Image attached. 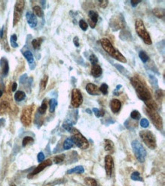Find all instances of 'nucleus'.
I'll return each mask as SVG.
<instances>
[{"mask_svg": "<svg viewBox=\"0 0 165 186\" xmlns=\"http://www.w3.org/2000/svg\"><path fill=\"white\" fill-rule=\"evenodd\" d=\"M130 82H131V84L133 85L136 93H137L138 97L145 102L147 108L157 110V105L154 102V100L152 99V96L150 91L143 84L142 82L136 76L132 77L130 79Z\"/></svg>", "mask_w": 165, "mask_h": 186, "instance_id": "f257e3e1", "label": "nucleus"}, {"mask_svg": "<svg viewBox=\"0 0 165 186\" xmlns=\"http://www.w3.org/2000/svg\"><path fill=\"white\" fill-rule=\"evenodd\" d=\"M135 27H136V33H137L138 35H139V37L142 39L143 41L145 42V44H148V45H151V44H152L151 39L150 35H149L147 30H146L145 27L142 20L141 19L136 20Z\"/></svg>", "mask_w": 165, "mask_h": 186, "instance_id": "f03ea898", "label": "nucleus"}, {"mask_svg": "<svg viewBox=\"0 0 165 186\" xmlns=\"http://www.w3.org/2000/svg\"><path fill=\"white\" fill-rule=\"evenodd\" d=\"M72 134V140L74 144H75L76 147H78V148L81 150H86L89 147V143L87 141V140L81 134V133L78 131V130L73 128L72 131H71Z\"/></svg>", "mask_w": 165, "mask_h": 186, "instance_id": "7ed1b4c3", "label": "nucleus"}, {"mask_svg": "<svg viewBox=\"0 0 165 186\" xmlns=\"http://www.w3.org/2000/svg\"><path fill=\"white\" fill-rule=\"evenodd\" d=\"M132 147H133V153H134L136 158L137 159V160L142 163L144 162L145 160L147 152H146L142 144L137 140H135L132 142Z\"/></svg>", "mask_w": 165, "mask_h": 186, "instance_id": "20e7f679", "label": "nucleus"}, {"mask_svg": "<svg viewBox=\"0 0 165 186\" xmlns=\"http://www.w3.org/2000/svg\"><path fill=\"white\" fill-rule=\"evenodd\" d=\"M139 136L142 138L143 142L145 143L148 147L150 148L151 150H154L157 147L156 143V138L155 136L153 134V133L148 130L142 131L139 133Z\"/></svg>", "mask_w": 165, "mask_h": 186, "instance_id": "39448f33", "label": "nucleus"}, {"mask_svg": "<svg viewBox=\"0 0 165 186\" xmlns=\"http://www.w3.org/2000/svg\"><path fill=\"white\" fill-rule=\"evenodd\" d=\"M145 110L146 114L149 117L154 127L159 131H161L163 129V121H162V118L160 116V115L157 113V110L148 109L147 107L145 109Z\"/></svg>", "mask_w": 165, "mask_h": 186, "instance_id": "423d86ee", "label": "nucleus"}, {"mask_svg": "<svg viewBox=\"0 0 165 186\" xmlns=\"http://www.w3.org/2000/svg\"><path fill=\"white\" fill-rule=\"evenodd\" d=\"M125 26H126V21L122 14L113 15L110 21V27L113 31H117L122 28H124Z\"/></svg>", "mask_w": 165, "mask_h": 186, "instance_id": "0eeeda50", "label": "nucleus"}, {"mask_svg": "<svg viewBox=\"0 0 165 186\" xmlns=\"http://www.w3.org/2000/svg\"><path fill=\"white\" fill-rule=\"evenodd\" d=\"M34 110V105H28L24 108L21 112V121L25 127H28L31 125L32 121V115Z\"/></svg>", "mask_w": 165, "mask_h": 186, "instance_id": "6e6552de", "label": "nucleus"}, {"mask_svg": "<svg viewBox=\"0 0 165 186\" xmlns=\"http://www.w3.org/2000/svg\"><path fill=\"white\" fill-rule=\"evenodd\" d=\"M83 102V97L81 92L78 89H73L72 92L71 105L73 108H78Z\"/></svg>", "mask_w": 165, "mask_h": 186, "instance_id": "1a4fd4ad", "label": "nucleus"}, {"mask_svg": "<svg viewBox=\"0 0 165 186\" xmlns=\"http://www.w3.org/2000/svg\"><path fill=\"white\" fill-rule=\"evenodd\" d=\"M24 7V1H18L15 4V10H14V19L13 26L16 25L21 17L23 9Z\"/></svg>", "mask_w": 165, "mask_h": 186, "instance_id": "9d476101", "label": "nucleus"}, {"mask_svg": "<svg viewBox=\"0 0 165 186\" xmlns=\"http://www.w3.org/2000/svg\"><path fill=\"white\" fill-rule=\"evenodd\" d=\"M100 44H101L103 49L107 52L110 57H112V56L114 54V53L116 52V49L114 48V47H113V44H111V42H110L109 39L106 38V37L102 38L100 40Z\"/></svg>", "mask_w": 165, "mask_h": 186, "instance_id": "9b49d317", "label": "nucleus"}, {"mask_svg": "<svg viewBox=\"0 0 165 186\" xmlns=\"http://www.w3.org/2000/svg\"><path fill=\"white\" fill-rule=\"evenodd\" d=\"M51 165H52V161L50 160V159H47L46 161L41 162V164H40V165L38 166L37 167H36V168L34 169V170L32 172H31V173H30V175H28V178H31V177L37 175V174H38L39 172H41V171H43V170H44V169L46 168V167L50 166H51Z\"/></svg>", "mask_w": 165, "mask_h": 186, "instance_id": "f8f14e48", "label": "nucleus"}, {"mask_svg": "<svg viewBox=\"0 0 165 186\" xmlns=\"http://www.w3.org/2000/svg\"><path fill=\"white\" fill-rule=\"evenodd\" d=\"M105 170L106 174L108 177H110L112 175V172L113 169V157L110 155H107L105 156Z\"/></svg>", "mask_w": 165, "mask_h": 186, "instance_id": "ddd939ff", "label": "nucleus"}, {"mask_svg": "<svg viewBox=\"0 0 165 186\" xmlns=\"http://www.w3.org/2000/svg\"><path fill=\"white\" fill-rule=\"evenodd\" d=\"M121 102L118 99H112L110 102V107L113 113L117 114L121 109Z\"/></svg>", "mask_w": 165, "mask_h": 186, "instance_id": "4468645a", "label": "nucleus"}, {"mask_svg": "<svg viewBox=\"0 0 165 186\" xmlns=\"http://www.w3.org/2000/svg\"><path fill=\"white\" fill-rule=\"evenodd\" d=\"M86 91L91 96H99L100 95V90L99 88L96 85L93 83H88L85 87Z\"/></svg>", "mask_w": 165, "mask_h": 186, "instance_id": "2eb2a0df", "label": "nucleus"}, {"mask_svg": "<svg viewBox=\"0 0 165 186\" xmlns=\"http://www.w3.org/2000/svg\"><path fill=\"white\" fill-rule=\"evenodd\" d=\"M98 21V14L94 11H89V19H88V24L91 28H94Z\"/></svg>", "mask_w": 165, "mask_h": 186, "instance_id": "dca6fc26", "label": "nucleus"}, {"mask_svg": "<svg viewBox=\"0 0 165 186\" xmlns=\"http://www.w3.org/2000/svg\"><path fill=\"white\" fill-rule=\"evenodd\" d=\"M26 18L30 27L33 28H35L37 24V17L35 16V15L33 14L32 12H31V11H28V12L26 13Z\"/></svg>", "mask_w": 165, "mask_h": 186, "instance_id": "f3484780", "label": "nucleus"}, {"mask_svg": "<svg viewBox=\"0 0 165 186\" xmlns=\"http://www.w3.org/2000/svg\"><path fill=\"white\" fill-rule=\"evenodd\" d=\"M91 73L94 77L95 78L100 77V76H101V74H102V68H101L100 65L98 64L92 65V66H91Z\"/></svg>", "mask_w": 165, "mask_h": 186, "instance_id": "a211bd4d", "label": "nucleus"}, {"mask_svg": "<svg viewBox=\"0 0 165 186\" xmlns=\"http://www.w3.org/2000/svg\"><path fill=\"white\" fill-rule=\"evenodd\" d=\"M104 150L110 153L114 152V144L113 141L110 140H104Z\"/></svg>", "mask_w": 165, "mask_h": 186, "instance_id": "6ab92c4d", "label": "nucleus"}, {"mask_svg": "<svg viewBox=\"0 0 165 186\" xmlns=\"http://www.w3.org/2000/svg\"><path fill=\"white\" fill-rule=\"evenodd\" d=\"M112 57H113V58L116 59L117 60H119V61L121 62V63H126V62H127V60H126V59L125 58L124 56H123V54L117 50H116V52L114 53V54L112 56Z\"/></svg>", "mask_w": 165, "mask_h": 186, "instance_id": "aec40b11", "label": "nucleus"}, {"mask_svg": "<svg viewBox=\"0 0 165 186\" xmlns=\"http://www.w3.org/2000/svg\"><path fill=\"white\" fill-rule=\"evenodd\" d=\"M9 110V104L6 101H2L0 103V115H3Z\"/></svg>", "mask_w": 165, "mask_h": 186, "instance_id": "412c9836", "label": "nucleus"}, {"mask_svg": "<svg viewBox=\"0 0 165 186\" xmlns=\"http://www.w3.org/2000/svg\"><path fill=\"white\" fill-rule=\"evenodd\" d=\"M84 172L83 166H78L74 167V168L71 169L67 171V174H72V173H77V174H81Z\"/></svg>", "mask_w": 165, "mask_h": 186, "instance_id": "4be33fe9", "label": "nucleus"}, {"mask_svg": "<svg viewBox=\"0 0 165 186\" xmlns=\"http://www.w3.org/2000/svg\"><path fill=\"white\" fill-rule=\"evenodd\" d=\"M1 65L2 66V74L3 76H7L8 73V61H7L5 59H2L1 60Z\"/></svg>", "mask_w": 165, "mask_h": 186, "instance_id": "5701e85b", "label": "nucleus"}, {"mask_svg": "<svg viewBox=\"0 0 165 186\" xmlns=\"http://www.w3.org/2000/svg\"><path fill=\"white\" fill-rule=\"evenodd\" d=\"M23 55L26 58V60H28L30 64H32L34 63V56H33L32 53L30 50H26V51L23 52Z\"/></svg>", "mask_w": 165, "mask_h": 186, "instance_id": "b1692460", "label": "nucleus"}, {"mask_svg": "<svg viewBox=\"0 0 165 186\" xmlns=\"http://www.w3.org/2000/svg\"><path fill=\"white\" fill-rule=\"evenodd\" d=\"M74 145V143H73L72 138H67L65 141H64V143H63V148L66 150H68L71 149L72 147Z\"/></svg>", "mask_w": 165, "mask_h": 186, "instance_id": "393cba45", "label": "nucleus"}, {"mask_svg": "<svg viewBox=\"0 0 165 186\" xmlns=\"http://www.w3.org/2000/svg\"><path fill=\"white\" fill-rule=\"evenodd\" d=\"M26 97V95L23 91H18L15 94V99L17 102H21V101L24 100Z\"/></svg>", "mask_w": 165, "mask_h": 186, "instance_id": "a878e982", "label": "nucleus"}, {"mask_svg": "<svg viewBox=\"0 0 165 186\" xmlns=\"http://www.w3.org/2000/svg\"><path fill=\"white\" fill-rule=\"evenodd\" d=\"M43 42V39L41 38H36L34 39L32 41V46L33 47H34V49H35V50H37V49H39L40 47H41V44H42Z\"/></svg>", "mask_w": 165, "mask_h": 186, "instance_id": "bb28decb", "label": "nucleus"}, {"mask_svg": "<svg viewBox=\"0 0 165 186\" xmlns=\"http://www.w3.org/2000/svg\"><path fill=\"white\" fill-rule=\"evenodd\" d=\"M153 14L159 18H162L164 16V10L160 8H154L153 10Z\"/></svg>", "mask_w": 165, "mask_h": 186, "instance_id": "cd10ccee", "label": "nucleus"}, {"mask_svg": "<svg viewBox=\"0 0 165 186\" xmlns=\"http://www.w3.org/2000/svg\"><path fill=\"white\" fill-rule=\"evenodd\" d=\"M84 182L88 186H97V181L94 178H90V177H87L84 178Z\"/></svg>", "mask_w": 165, "mask_h": 186, "instance_id": "c85d7f7f", "label": "nucleus"}, {"mask_svg": "<svg viewBox=\"0 0 165 186\" xmlns=\"http://www.w3.org/2000/svg\"><path fill=\"white\" fill-rule=\"evenodd\" d=\"M114 66H115L116 68H117V70H118L119 71H120L123 75L127 76V77L130 76V73H129V72L126 70V69H125L123 66H121V65H118V64H115Z\"/></svg>", "mask_w": 165, "mask_h": 186, "instance_id": "c756f323", "label": "nucleus"}, {"mask_svg": "<svg viewBox=\"0 0 165 186\" xmlns=\"http://www.w3.org/2000/svg\"><path fill=\"white\" fill-rule=\"evenodd\" d=\"M33 10H34V14H35V16L37 15L38 17H43V15H44V11H43L42 8L38 5H35L33 8Z\"/></svg>", "mask_w": 165, "mask_h": 186, "instance_id": "7c9ffc66", "label": "nucleus"}, {"mask_svg": "<svg viewBox=\"0 0 165 186\" xmlns=\"http://www.w3.org/2000/svg\"><path fill=\"white\" fill-rule=\"evenodd\" d=\"M139 58L141 59V60H142V61L144 63H147V62L148 61L149 57H148V54H146L145 52L143 51V50H142V51L139 52Z\"/></svg>", "mask_w": 165, "mask_h": 186, "instance_id": "2f4dec72", "label": "nucleus"}, {"mask_svg": "<svg viewBox=\"0 0 165 186\" xmlns=\"http://www.w3.org/2000/svg\"><path fill=\"white\" fill-rule=\"evenodd\" d=\"M49 105H50V112L53 113V112H54L56 107H57V101L55 99H50V102H49Z\"/></svg>", "mask_w": 165, "mask_h": 186, "instance_id": "473e14b6", "label": "nucleus"}, {"mask_svg": "<svg viewBox=\"0 0 165 186\" xmlns=\"http://www.w3.org/2000/svg\"><path fill=\"white\" fill-rule=\"evenodd\" d=\"M93 112H94V115H96L97 118H102V117H104V115H105V112H104V110H103V109H100H100L94 108V109H93Z\"/></svg>", "mask_w": 165, "mask_h": 186, "instance_id": "72a5a7b5", "label": "nucleus"}, {"mask_svg": "<svg viewBox=\"0 0 165 186\" xmlns=\"http://www.w3.org/2000/svg\"><path fill=\"white\" fill-rule=\"evenodd\" d=\"M46 99H44V102H42V105H41V107L39 108L38 109V112H39L41 115H44L46 113V111L47 109V102H46Z\"/></svg>", "mask_w": 165, "mask_h": 186, "instance_id": "f704fd0d", "label": "nucleus"}, {"mask_svg": "<svg viewBox=\"0 0 165 186\" xmlns=\"http://www.w3.org/2000/svg\"><path fill=\"white\" fill-rule=\"evenodd\" d=\"M131 178L133 181H142L143 178H142L139 172H134L133 174L131 175Z\"/></svg>", "mask_w": 165, "mask_h": 186, "instance_id": "c9c22d12", "label": "nucleus"}, {"mask_svg": "<svg viewBox=\"0 0 165 186\" xmlns=\"http://www.w3.org/2000/svg\"><path fill=\"white\" fill-rule=\"evenodd\" d=\"M47 82H48V76H44V78L41 79V83H40V87H41V90H44L46 89V86H47Z\"/></svg>", "mask_w": 165, "mask_h": 186, "instance_id": "e433bc0d", "label": "nucleus"}, {"mask_svg": "<svg viewBox=\"0 0 165 186\" xmlns=\"http://www.w3.org/2000/svg\"><path fill=\"white\" fill-rule=\"evenodd\" d=\"M99 90H100V92H101L103 95L106 96L108 93V86L106 83H103L100 86V87L99 88Z\"/></svg>", "mask_w": 165, "mask_h": 186, "instance_id": "4c0bfd02", "label": "nucleus"}, {"mask_svg": "<svg viewBox=\"0 0 165 186\" xmlns=\"http://www.w3.org/2000/svg\"><path fill=\"white\" fill-rule=\"evenodd\" d=\"M131 118H133V120H139L141 118V114L139 113V112H138L137 110H134L131 112V115H130Z\"/></svg>", "mask_w": 165, "mask_h": 186, "instance_id": "58836bf2", "label": "nucleus"}, {"mask_svg": "<svg viewBox=\"0 0 165 186\" xmlns=\"http://www.w3.org/2000/svg\"><path fill=\"white\" fill-rule=\"evenodd\" d=\"M149 80L151 82V84L154 88H157V79H156L155 76H154L153 75L149 74Z\"/></svg>", "mask_w": 165, "mask_h": 186, "instance_id": "ea45409f", "label": "nucleus"}, {"mask_svg": "<svg viewBox=\"0 0 165 186\" xmlns=\"http://www.w3.org/2000/svg\"><path fill=\"white\" fill-rule=\"evenodd\" d=\"M63 127L64 129H66L67 131H69V132H71L73 128H74L72 127V123L70 121H66L65 122V123H63Z\"/></svg>", "mask_w": 165, "mask_h": 186, "instance_id": "a19ab883", "label": "nucleus"}, {"mask_svg": "<svg viewBox=\"0 0 165 186\" xmlns=\"http://www.w3.org/2000/svg\"><path fill=\"white\" fill-rule=\"evenodd\" d=\"M78 24H79V27L81 28V29L82 30V31H87V28H88V24H87V22H86L85 21H84V20H82V19L80 20Z\"/></svg>", "mask_w": 165, "mask_h": 186, "instance_id": "79ce46f5", "label": "nucleus"}, {"mask_svg": "<svg viewBox=\"0 0 165 186\" xmlns=\"http://www.w3.org/2000/svg\"><path fill=\"white\" fill-rule=\"evenodd\" d=\"M32 142H34V139H33L31 137H25L23 139L22 145L23 147H25V146L28 145V143H31Z\"/></svg>", "mask_w": 165, "mask_h": 186, "instance_id": "37998d69", "label": "nucleus"}, {"mask_svg": "<svg viewBox=\"0 0 165 186\" xmlns=\"http://www.w3.org/2000/svg\"><path fill=\"white\" fill-rule=\"evenodd\" d=\"M155 97L158 101L161 100L162 98L163 97V91L161 89H157L155 92Z\"/></svg>", "mask_w": 165, "mask_h": 186, "instance_id": "c03bdc74", "label": "nucleus"}, {"mask_svg": "<svg viewBox=\"0 0 165 186\" xmlns=\"http://www.w3.org/2000/svg\"><path fill=\"white\" fill-rule=\"evenodd\" d=\"M11 46L13 47H18V44H17V36L15 34H13V35L11 36Z\"/></svg>", "mask_w": 165, "mask_h": 186, "instance_id": "a18cd8bd", "label": "nucleus"}, {"mask_svg": "<svg viewBox=\"0 0 165 186\" xmlns=\"http://www.w3.org/2000/svg\"><path fill=\"white\" fill-rule=\"evenodd\" d=\"M64 159H65V155H64V154L59 155L54 158V162H55V163H60V162H62L64 160Z\"/></svg>", "mask_w": 165, "mask_h": 186, "instance_id": "49530a36", "label": "nucleus"}, {"mask_svg": "<svg viewBox=\"0 0 165 186\" xmlns=\"http://www.w3.org/2000/svg\"><path fill=\"white\" fill-rule=\"evenodd\" d=\"M89 60L92 65L97 64V63H98V59H97V56L94 55V54H91V55H90Z\"/></svg>", "mask_w": 165, "mask_h": 186, "instance_id": "de8ad7c7", "label": "nucleus"}, {"mask_svg": "<svg viewBox=\"0 0 165 186\" xmlns=\"http://www.w3.org/2000/svg\"><path fill=\"white\" fill-rule=\"evenodd\" d=\"M140 125H141V127H142L143 128H147L149 126V121L146 118H142L141 121H140Z\"/></svg>", "mask_w": 165, "mask_h": 186, "instance_id": "09e8293b", "label": "nucleus"}, {"mask_svg": "<svg viewBox=\"0 0 165 186\" xmlns=\"http://www.w3.org/2000/svg\"><path fill=\"white\" fill-rule=\"evenodd\" d=\"M98 2L100 6L103 8H107V6L108 5L109 3V1H106V0H101V1H98Z\"/></svg>", "mask_w": 165, "mask_h": 186, "instance_id": "8fccbe9b", "label": "nucleus"}, {"mask_svg": "<svg viewBox=\"0 0 165 186\" xmlns=\"http://www.w3.org/2000/svg\"><path fill=\"white\" fill-rule=\"evenodd\" d=\"M44 153H42V152H41V153H38V155H37V160H38V162H43V161H44Z\"/></svg>", "mask_w": 165, "mask_h": 186, "instance_id": "3c124183", "label": "nucleus"}, {"mask_svg": "<svg viewBox=\"0 0 165 186\" xmlns=\"http://www.w3.org/2000/svg\"><path fill=\"white\" fill-rule=\"evenodd\" d=\"M142 1L141 0H131V5L133 7H136L139 5V3H140Z\"/></svg>", "mask_w": 165, "mask_h": 186, "instance_id": "603ef678", "label": "nucleus"}, {"mask_svg": "<svg viewBox=\"0 0 165 186\" xmlns=\"http://www.w3.org/2000/svg\"><path fill=\"white\" fill-rule=\"evenodd\" d=\"M73 43H74L75 46L76 47H79V41H78V37H75L74 39H73Z\"/></svg>", "mask_w": 165, "mask_h": 186, "instance_id": "864d4df0", "label": "nucleus"}, {"mask_svg": "<svg viewBox=\"0 0 165 186\" xmlns=\"http://www.w3.org/2000/svg\"><path fill=\"white\" fill-rule=\"evenodd\" d=\"M17 86H18L17 83H14L13 85H12V87H11V90H12V92H15V90L17 89Z\"/></svg>", "mask_w": 165, "mask_h": 186, "instance_id": "5fc2aeb1", "label": "nucleus"}, {"mask_svg": "<svg viewBox=\"0 0 165 186\" xmlns=\"http://www.w3.org/2000/svg\"><path fill=\"white\" fill-rule=\"evenodd\" d=\"M4 123H5V120H4V119H0V126H1V125H4Z\"/></svg>", "mask_w": 165, "mask_h": 186, "instance_id": "6e6d98bb", "label": "nucleus"}, {"mask_svg": "<svg viewBox=\"0 0 165 186\" xmlns=\"http://www.w3.org/2000/svg\"><path fill=\"white\" fill-rule=\"evenodd\" d=\"M3 31H4V28H2L1 32H0V37H1V38H2V36H3Z\"/></svg>", "mask_w": 165, "mask_h": 186, "instance_id": "4d7b16f0", "label": "nucleus"}, {"mask_svg": "<svg viewBox=\"0 0 165 186\" xmlns=\"http://www.w3.org/2000/svg\"><path fill=\"white\" fill-rule=\"evenodd\" d=\"M86 112H87V113H89L90 115L91 114V111L90 110V109H86Z\"/></svg>", "mask_w": 165, "mask_h": 186, "instance_id": "13d9d810", "label": "nucleus"}, {"mask_svg": "<svg viewBox=\"0 0 165 186\" xmlns=\"http://www.w3.org/2000/svg\"><path fill=\"white\" fill-rule=\"evenodd\" d=\"M2 91L0 90V98L2 97Z\"/></svg>", "mask_w": 165, "mask_h": 186, "instance_id": "bf43d9fd", "label": "nucleus"}, {"mask_svg": "<svg viewBox=\"0 0 165 186\" xmlns=\"http://www.w3.org/2000/svg\"><path fill=\"white\" fill-rule=\"evenodd\" d=\"M11 186H16V185H15V184H11Z\"/></svg>", "mask_w": 165, "mask_h": 186, "instance_id": "052dcab7", "label": "nucleus"}]
</instances>
